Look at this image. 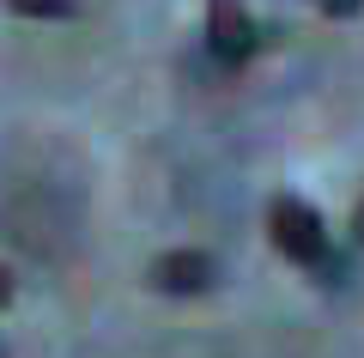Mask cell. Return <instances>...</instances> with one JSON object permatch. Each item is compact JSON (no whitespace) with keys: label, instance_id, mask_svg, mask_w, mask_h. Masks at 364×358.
<instances>
[{"label":"cell","instance_id":"obj_1","mask_svg":"<svg viewBox=\"0 0 364 358\" xmlns=\"http://www.w3.org/2000/svg\"><path fill=\"white\" fill-rule=\"evenodd\" d=\"M267 231H273V243H279V256H286L291 268H304L310 280H322V285H346L352 280V256L334 249V237H328L322 213H316L310 201L279 194V201L267 206Z\"/></svg>","mask_w":364,"mask_h":358},{"label":"cell","instance_id":"obj_2","mask_svg":"<svg viewBox=\"0 0 364 358\" xmlns=\"http://www.w3.org/2000/svg\"><path fill=\"white\" fill-rule=\"evenodd\" d=\"M207 49L219 67H243L261 49V31L243 0H207Z\"/></svg>","mask_w":364,"mask_h":358},{"label":"cell","instance_id":"obj_3","mask_svg":"<svg viewBox=\"0 0 364 358\" xmlns=\"http://www.w3.org/2000/svg\"><path fill=\"white\" fill-rule=\"evenodd\" d=\"M146 285L164 298H200L219 285V261L207 249H164V256L146 268Z\"/></svg>","mask_w":364,"mask_h":358},{"label":"cell","instance_id":"obj_4","mask_svg":"<svg viewBox=\"0 0 364 358\" xmlns=\"http://www.w3.org/2000/svg\"><path fill=\"white\" fill-rule=\"evenodd\" d=\"M18 19H73L79 0H6Z\"/></svg>","mask_w":364,"mask_h":358},{"label":"cell","instance_id":"obj_5","mask_svg":"<svg viewBox=\"0 0 364 358\" xmlns=\"http://www.w3.org/2000/svg\"><path fill=\"white\" fill-rule=\"evenodd\" d=\"M316 6H322L328 19H352V13H358V6H364V0H316Z\"/></svg>","mask_w":364,"mask_h":358},{"label":"cell","instance_id":"obj_6","mask_svg":"<svg viewBox=\"0 0 364 358\" xmlns=\"http://www.w3.org/2000/svg\"><path fill=\"white\" fill-rule=\"evenodd\" d=\"M352 249H364V194H358V206H352Z\"/></svg>","mask_w":364,"mask_h":358},{"label":"cell","instance_id":"obj_7","mask_svg":"<svg viewBox=\"0 0 364 358\" xmlns=\"http://www.w3.org/2000/svg\"><path fill=\"white\" fill-rule=\"evenodd\" d=\"M13 292H18V280H13V268H0V310L13 304Z\"/></svg>","mask_w":364,"mask_h":358},{"label":"cell","instance_id":"obj_8","mask_svg":"<svg viewBox=\"0 0 364 358\" xmlns=\"http://www.w3.org/2000/svg\"><path fill=\"white\" fill-rule=\"evenodd\" d=\"M0 358H6V352H0Z\"/></svg>","mask_w":364,"mask_h":358}]
</instances>
